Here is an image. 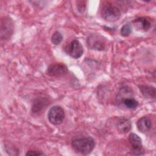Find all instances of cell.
I'll return each instance as SVG.
<instances>
[{
    "mask_svg": "<svg viewBox=\"0 0 156 156\" xmlns=\"http://www.w3.org/2000/svg\"><path fill=\"white\" fill-rule=\"evenodd\" d=\"M140 90L144 96L147 98H155V88L154 87L149 85H141Z\"/></svg>",
    "mask_w": 156,
    "mask_h": 156,
    "instance_id": "obj_12",
    "label": "cell"
},
{
    "mask_svg": "<svg viewBox=\"0 0 156 156\" xmlns=\"http://www.w3.org/2000/svg\"><path fill=\"white\" fill-rule=\"evenodd\" d=\"M123 104L129 109H135L137 107L138 102L133 98H126L122 100Z\"/></svg>",
    "mask_w": 156,
    "mask_h": 156,
    "instance_id": "obj_13",
    "label": "cell"
},
{
    "mask_svg": "<svg viewBox=\"0 0 156 156\" xmlns=\"http://www.w3.org/2000/svg\"><path fill=\"white\" fill-rule=\"evenodd\" d=\"M134 27L136 28V30L146 32L147 31L151 26V23L149 18L146 17H139L135 19L132 22Z\"/></svg>",
    "mask_w": 156,
    "mask_h": 156,
    "instance_id": "obj_9",
    "label": "cell"
},
{
    "mask_svg": "<svg viewBox=\"0 0 156 156\" xmlns=\"http://www.w3.org/2000/svg\"><path fill=\"white\" fill-rule=\"evenodd\" d=\"M43 108V101L40 99H37L32 107V110L34 113H37L40 112Z\"/></svg>",
    "mask_w": 156,
    "mask_h": 156,
    "instance_id": "obj_15",
    "label": "cell"
},
{
    "mask_svg": "<svg viewBox=\"0 0 156 156\" xmlns=\"http://www.w3.org/2000/svg\"><path fill=\"white\" fill-rule=\"evenodd\" d=\"M89 48L96 51H104L105 49V40L99 34H91L87 38Z\"/></svg>",
    "mask_w": 156,
    "mask_h": 156,
    "instance_id": "obj_6",
    "label": "cell"
},
{
    "mask_svg": "<svg viewBox=\"0 0 156 156\" xmlns=\"http://www.w3.org/2000/svg\"><path fill=\"white\" fill-rule=\"evenodd\" d=\"M26 155L35 156V155H45V154L43 152H41V151H29L26 153Z\"/></svg>",
    "mask_w": 156,
    "mask_h": 156,
    "instance_id": "obj_17",
    "label": "cell"
},
{
    "mask_svg": "<svg viewBox=\"0 0 156 156\" xmlns=\"http://www.w3.org/2000/svg\"><path fill=\"white\" fill-rule=\"evenodd\" d=\"M102 18L108 22H115L118 21L121 15L120 9L114 5H105L101 10Z\"/></svg>",
    "mask_w": 156,
    "mask_h": 156,
    "instance_id": "obj_2",
    "label": "cell"
},
{
    "mask_svg": "<svg viewBox=\"0 0 156 156\" xmlns=\"http://www.w3.org/2000/svg\"><path fill=\"white\" fill-rule=\"evenodd\" d=\"M136 126L140 132L146 133L149 132L152 127V121L148 117L143 116L138 120Z\"/></svg>",
    "mask_w": 156,
    "mask_h": 156,
    "instance_id": "obj_10",
    "label": "cell"
},
{
    "mask_svg": "<svg viewBox=\"0 0 156 156\" xmlns=\"http://www.w3.org/2000/svg\"><path fill=\"white\" fill-rule=\"evenodd\" d=\"M132 32L131 26L129 24H124L121 29V34L123 37H127L129 35V34Z\"/></svg>",
    "mask_w": 156,
    "mask_h": 156,
    "instance_id": "obj_16",
    "label": "cell"
},
{
    "mask_svg": "<svg viewBox=\"0 0 156 156\" xmlns=\"http://www.w3.org/2000/svg\"><path fill=\"white\" fill-rule=\"evenodd\" d=\"M62 39H63V36H62V34L58 31L55 32L52 35L51 38L52 43L55 45L59 44L61 43V41H62Z\"/></svg>",
    "mask_w": 156,
    "mask_h": 156,
    "instance_id": "obj_14",
    "label": "cell"
},
{
    "mask_svg": "<svg viewBox=\"0 0 156 156\" xmlns=\"http://www.w3.org/2000/svg\"><path fill=\"white\" fill-rule=\"evenodd\" d=\"M47 73L52 77L65 76L68 73L66 66L63 63H53L49 65L47 69Z\"/></svg>",
    "mask_w": 156,
    "mask_h": 156,
    "instance_id": "obj_8",
    "label": "cell"
},
{
    "mask_svg": "<svg viewBox=\"0 0 156 156\" xmlns=\"http://www.w3.org/2000/svg\"><path fill=\"white\" fill-rule=\"evenodd\" d=\"M65 51L72 58H79L83 54V48L80 41L75 39L66 46Z\"/></svg>",
    "mask_w": 156,
    "mask_h": 156,
    "instance_id": "obj_4",
    "label": "cell"
},
{
    "mask_svg": "<svg viewBox=\"0 0 156 156\" xmlns=\"http://www.w3.org/2000/svg\"><path fill=\"white\" fill-rule=\"evenodd\" d=\"M48 117L49 122L52 124H60L65 118L64 110L60 106L54 105L49 110Z\"/></svg>",
    "mask_w": 156,
    "mask_h": 156,
    "instance_id": "obj_3",
    "label": "cell"
},
{
    "mask_svg": "<svg viewBox=\"0 0 156 156\" xmlns=\"http://www.w3.org/2000/svg\"><path fill=\"white\" fill-rule=\"evenodd\" d=\"M129 141L132 147V151L135 155H144V149L140 137L135 133H131L129 136Z\"/></svg>",
    "mask_w": 156,
    "mask_h": 156,
    "instance_id": "obj_7",
    "label": "cell"
},
{
    "mask_svg": "<svg viewBox=\"0 0 156 156\" xmlns=\"http://www.w3.org/2000/svg\"><path fill=\"white\" fill-rule=\"evenodd\" d=\"M94 145V140L90 136L75 138L71 142L73 149L76 152L82 154H88L91 152Z\"/></svg>",
    "mask_w": 156,
    "mask_h": 156,
    "instance_id": "obj_1",
    "label": "cell"
},
{
    "mask_svg": "<svg viewBox=\"0 0 156 156\" xmlns=\"http://www.w3.org/2000/svg\"><path fill=\"white\" fill-rule=\"evenodd\" d=\"M13 32V23L12 19L4 16L1 20V38L7 40L10 38Z\"/></svg>",
    "mask_w": 156,
    "mask_h": 156,
    "instance_id": "obj_5",
    "label": "cell"
},
{
    "mask_svg": "<svg viewBox=\"0 0 156 156\" xmlns=\"http://www.w3.org/2000/svg\"><path fill=\"white\" fill-rule=\"evenodd\" d=\"M116 126L119 132L121 133H127L131 129L132 123L129 119L122 117L118 120Z\"/></svg>",
    "mask_w": 156,
    "mask_h": 156,
    "instance_id": "obj_11",
    "label": "cell"
}]
</instances>
